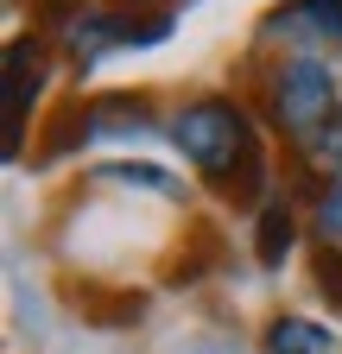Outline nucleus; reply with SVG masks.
Returning <instances> with one entry per match:
<instances>
[{"label":"nucleus","instance_id":"14","mask_svg":"<svg viewBox=\"0 0 342 354\" xmlns=\"http://www.w3.org/2000/svg\"><path fill=\"white\" fill-rule=\"evenodd\" d=\"M32 19L45 26V32H70L82 19V0H32Z\"/></svg>","mask_w":342,"mask_h":354},{"label":"nucleus","instance_id":"9","mask_svg":"<svg viewBox=\"0 0 342 354\" xmlns=\"http://www.w3.org/2000/svg\"><path fill=\"white\" fill-rule=\"evenodd\" d=\"M267 348H273V354H330L336 335L317 329V323H305V317H279V323L267 329Z\"/></svg>","mask_w":342,"mask_h":354},{"label":"nucleus","instance_id":"15","mask_svg":"<svg viewBox=\"0 0 342 354\" xmlns=\"http://www.w3.org/2000/svg\"><path fill=\"white\" fill-rule=\"evenodd\" d=\"M114 7H127V13H140V7H159V13H165L171 0H114Z\"/></svg>","mask_w":342,"mask_h":354},{"label":"nucleus","instance_id":"11","mask_svg":"<svg viewBox=\"0 0 342 354\" xmlns=\"http://www.w3.org/2000/svg\"><path fill=\"white\" fill-rule=\"evenodd\" d=\"M96 177H102V184H127V190H152L165 203H184V184H178V177H165L159 165H102Z\"/></svg>","mask_w":342,"mask_h":354},{"label":"nucleus","instance_id":"12","mask_svg":"<svg viewBox=\"0 0 342 354\" xmlns=\"http://www.w3.org/2000/svg\"><path fill=\"white\" fill-rule=\"evenodd\" d=\"M311 272H317V291H323V304H330V310H342V247H317Z\"/></svg>","mask_w":342,"mask_h":354},{"label":"nucleus","instance_id":"16","mask_svg":"<svg viewBox=\"0 0 342 354\" xmlns=\"http://www.w3.org/2000/svg\"><path fill=\"white\" fill-rule=\"evenodd\" d=\"M184 354H235L228 342H203V348H184Z\"/></svg>","mask_w":342,"mask_h":354},{"label":"nucleus","instance_id":"8","mask_svg":"<svg viewBox=\"0 0 342 354\" xmlns=\"http://www.w3.org/2000/svg\"><path fill=\"white\" fill-rule=\"evenodd\" d=\"M298 247V215H291V203H267L260 209V234H253V259H260L267 266V272H273V266H285V253Z\"/></svg>","mask_w":342,"mask_h":354},{"label":"nucleus","instance_id":"4","mask_svg":"<svg viewBox=\"0 0 342 354\" xmlns=\"http://www.w3.org/2000/svg\"><path fill=\"white\" fill-rule=\"evenodd\" d=\"M45 88V44L38 38H13L7 44V158H19L26 140V108Z\"/></svg>","mask_w":342,"mask_h":354},{"label":"nucleus","instance_id":"2","mask_svg":"<svg viewBox=\"0 0 342 354\" xmlns=\"http://www.w3.org/2000/svg\"><path fill=\"white\" fill-rule=\"evenodd\" d=\"M330 114H342V108H336V70H330L323 57H311V51L279 57L273 76H267V120L291 140V152L305 146Z\"/></svg>","mask_w":342,"mask_h":354},{"label":"nucleus","instance_id":"13","mask_svg":"<svg viewBox=\"0 0 342 354\" xmlns=\"http://www.w3.org/2000/svg\"><path fill=\"white\" fill-rule=\"evenodd\" d=\"M317 234H323V247H342V177L317 196Z\"/></svg>","mask_w":342,"mask_h":354},{"label":"nucleus","instance_id":"10","mask_svg":"<svg viewBox=\"0 0 342 354\" xmlns=\"http://www.w3.org/2000/svg\"><path fill=\"white\" fill-rule=\"evenodd\" d=\"M89 140V102H64L57 114H51V133L38 140V158H64L70 146H82Z\"/></svg>","mask_w":342,"mask_h":354},{"label":"nucleus","instance_id":"7","mask_svg":"<svg viewBox=\"0 0 342 354\" xmlns=\"http://www.w3.org/2000/svg\"><path fill=\"white\" fill-rule=\"evenodd\" d=\"M152 102L146 95H127V88H114V95H89V140H108V133H152Z\"/></svg>","mask_w":342,"mask_h":354},{"label":"nucleus","instance_id":"6","mask_svg":"<svg viewBox=\"0 0 342 354\" xmlns=\"http://www.w3.org/2000/svg\"><path fill=\"white\" fill-rule=\"evenodd\" d=\"M70 304L82 310V323L89 329H134L140 323V310H146V297L140 291H127V285H70Z\"/></svg>","mask_w":342,"mask_h":354},{"label":"nucleus","instance_id":"1","mask_svg":"<svg viewBox=\"0 0 342 354\" xmlns=\"http://www.w3.org/2000/svg\"><path fill=\"white\" fill-rule=\"evenodd\" d=\"M171 140H178V152L209 177V184H228V177L260 152V140H253V127H247V108L228 102V95H197L178 120H171Z\"/></svg>","mask_w":342,"mask_h":354},{"label":"nucleus","instance_id":"5","mask_svg":"<svg viewBox=\"0 0 342 354\" xmlns=\"http://www.w3.org/2000/svg\"><path fill=\"white\" fill-rule=\"evenodd\" d=\"M228 266V234L216 228V221H190L184 228V247H178V259H171V285H203L209 272H222Z\"/></svg>","mask_w":342,"mask_h":354},{"label":"nucleus","instance_id":"3","mask_svg":"<svg viewBox=\"0 0 342 354\" xmlns=\"http://www.w3.org/2000/svg\"><path fill=\"white\" fill-rule=\"evenodd\" d=\"M165 38H171V13H127V7L82 13V19L64 32L76 70H89V64L108 57V51H146V44H165Z\"/></svg>","mask_w":342,"mask_h":354}]
</instances>
